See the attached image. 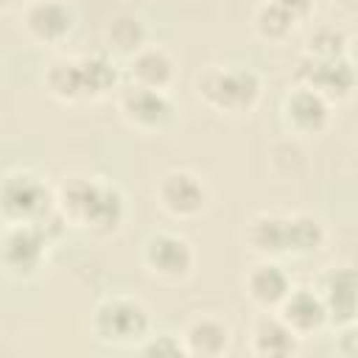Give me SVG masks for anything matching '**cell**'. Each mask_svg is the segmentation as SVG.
Wrapping results in <instances>:
<instances>
[{
    "instance_id": "obj_1",
    "label": "cell",
    "mask_w": 358,
    "mask_h": 358,
    "mask_svg": "<svg viewBox=\"0 0 358 358\" xmlns=\"http://www.w3.org/2000/svg\"><path fill=\"white\" fill-rule=\"evenodd\" d=\"M196 98L221 117H249L263 101V78L249 64H207L196 76Z\"/></svg>"
},
{
    "instance_id": "obj_2",
    "label": "cell",
    "mask_w": 358,
    "mask_h": 358,
    "mask_svg": "<svg viewBox=\"0 0 358 358\" xmlns=\"http://www.w3.org/2000/svg\"><path fill=\"white\" fill-rule=\"evenodd\" d=\"M151 310L134 294H106L90 313V330L103 347H140L151 336Z\"/></svg>"
},
{
    "instance_id": "obj_3",
    "label": "cell",
    "mask_w": 358,
    "mask_h": 358,
    "mask_svg": "<svg viewBox=\"0 0 358 358\" xmlns=\"http://www.w3.org/2000/svg\"><path fill=\"white\" fill-rule=\"evenodd\" d=\"M0 213L6 224H45L56 215V187L31 168H11L0 185Z\"/></svg>"
},
{
    "instance_id": "obj_4",
    "label": "cell",
    "mask_w": 358,
    "mask_h": 358,
    "mask_svg": "<svg viewBox=\"0 0 358 358\" xmlns=\"http://www.w3.org/2000/svg\"><path fill=\"white\" fill-rule=\"evenodd\" d=\"M196 246L190 238L173 229H157L151 232L140 246V266L145 274L162 285H182L196 274Z\"/></svg>"
},
{
    "instance_id": "obj_5",
    "label": "cell",
    "mask_w": 358,
    "mask_h": 358,
    "mask_svg": "<svg viewBox=\"0 0 358 358\" xmlns=\"http://www.w3.org/2000/svg\"><path fill=\"white\" fill-rule=\"evenodd\" d=\"M154 199H157V207L168 218L196 221L210 210L213 190L201 173H196L193 168L176 165V168H168L159 173L157 185H154Z\"/></svg>"
},
{
    "instance_id": "obj_6",
    "label": "cell",
    "mask_w": 358,
    "mask_h": 358,
    "mask_svg": "<svg viewBox=\"0 0 358 358\" xmlns=\"http://www.w3.org/2000/svg\"><path fill=\"white\" fill-rule=\"evenodd\" d=\"M50 255V224H6L0 241L3 271L8 280H34Z\"/></svg>"
},
{
    "instance_id": "obj_7",
    "label": "cell",
    "mask_w": 358,
    "mask_h": 358,
    "mask_svg": "<svg viewBox=\"0 0 358 358\" xmlns=\"http://www.w3.org/2000/svg\"><path fill=\"white\" fill-rule=\"evenodd\" d=\"M115 106L123 123L140 134H165L176 126V117H179V109L171 92L129 84V81L117 90Z\"/></svg>"
},
{
    "instance_id": "obj_8",
    "label": "cell",
    "mask_w": 358,
    "mask_h": 358,
    "mask_svg": "<svg viewBox=\"0 0 358 358\" xmlns=\"http://www.w3.org/2000/svg\"><path fill=\"white\" fill-rule=\"evenodd\" d=\"M336 103L327 101L319 90L296 81L280 101V120L285 131L296 140L302 137H322L333 123Z\"/></svg>"
},
{
    "instance_id": "obj_9",
    "label": "cell",
    "mask_w": 358,
    "mask_h": 358,
    "mask_svg": "<svg viewBox=\"0 0 358 358\" xmlns=\"http://www.w3.org/2000/svg\"><path fill=\"white\" fill-rule=\"evenodd\" d=\"M76 11L67 0H25L20 6L22 34L42 48H59L76 34Z\"/></svg>"
},
{
    "instance_id": "obj_10",
    "label": "cell",
    "mask_w": 358,
    "mask_h": 358,
    "mask_svg": "<svg viewBox=\"0 0 358 358\" xmlns=\"http://www.w3.org/2000/svg\"><path fill=\"white\" fill-rule=\"evenodd\" d=\"M294 76H296V81L319 90L333 103L350 101L355 95V90H358V70L347 56H338V59L299 56Z\"/></svg>"
},
{
    "instance_id": "obj_11",
    "label": "cell",
    "mask_w": 358,
    "mask_h": 358,
    "mask_svg": "<svg viewBox=\"0 0 358 358\" xmlns=\"http://www.w3.org/2000/svg\"><path fill=\"white\" fill-rule=\"evenodd\" d=\"M241 285H243V296L257 310H277L294 288L288 268L274 257H257L243 271Z\"/></svg>"
},
{
    "instance_id": "obj_12",
    "label": "cell",
    "mask_w": 358,
    "mask_h": 358,
    "mask_svg": "<svg viewBox=\"0 0 358 358\" xmlns=\"http://www.w3.org/2000/svg\"><path fill=\"white\" fill-rule=\"evenodd\" d=\"M179 336H182L185 352L193 358H221L232 350V341H235L232 324L224 316L210 310H199L187 316Z\"/></svg>"
},
{
    "instance_id": "obj_13",
    "label": "cell",
    "mask_w": 358,
    "mask_h": 358,
    "mask_svg": "<svg viewBox=\"0 0 358 358\" xmlns=\"http://www.w3.org/2000/svg\"><path fill=\"white\" fill-rule=\"evenodd\" d=\"M299 344L302 338L277 310H260L249 324L246 347L257 358H291L299 352Z\"/></svg>"
},
{
    "instance_id": "obj_14",
    "label": "cell",
    "mask_w": 358,
    "mask_h": 358,
    "mask_svg": "<svg viewBox=\"0 0 358 358\" xmlns=\"http://www.w3.org/2000/svg\"><path fill=\"white\" fill-rule=\"evenodd\" d=\"M319 294L327 305V316L333 327H344L358 319V268L355 266H333L319 277Z\"/></svg>"
},
{
    "instance_id": "obj_15",
    "label": "cell",
    "mask_w": 358,
    "mask_h": 358,
    "mask_svg": "<svg viewBox=\"0 0 358 358\" xmlns=\"http://www.w3.org/2000/svg\"><path fill=\"white\" fill-rule=\"evenodd\" d=\"M277 313L288 322V327L305 341L319 336L324 327H330V316H327V305L319 294L316 285H294L291 294L285 296V302L277 308Z\"/></svg>"
},
{
    "instance_id": "obj_16",
    "label": "cell",
    "mask_w": 358,
    "mask_h": 358,
    "mask_svg": "<svg viewBox=\"0 0 358 358\" xmlns=\"http://www.w3.org/2000/svg\"><path fill=\"white\" fill-rule=\"evenodd\" d=\"M126 81L129 84H140V87H151V90H171L179 78V62L176 56L162 48V45H143L134 56L126 59Z\"/></svg>"
},
{
    "instance_id": "obj_17",
    "label": "cell",
    "mask_w": 358,
    "mask_h": 358,
    "mask_svg": "<svg viewBox=\"0 0 358 358\" xmlns=\"http://www.w3.org/2000/svg\"><path fill=\"white\" fill-rule=\"evenodd\" d=\"M101 182L103 176H95V173H67L62 176V182L56 185V213L62 215L64 224L81 229L90 210H92V201L101 190Z\"/></svg>"
},
{
    "instance_id": "obj_18",
    "label": "cell",
    "mask_w": 358,
    "mask_h": 358,
    "mask_svg": "<svg viewBox=\"0 0 358 358\" xmlns=\"http://www.w3.org/2000/svg\"><path fill=\"white\" fill-rule=\"evenodd\" d=\"M246 246L255 257H288V213L260 210L246 221Z\"/></svg>"
},
{
    "instance_id": "obj_19",
    "label": "cell",
    "mask_w": 358,
    "mask_h": 358,
    "mask_svg": "<svg viewBox=\"0 0 358 358\" xmlns=\"http://www.w3.org/2000/svg\"><path fill=\"white\" fill-rule=\"evenodd\" d=\"M126 218H129V204H126L123 190L115 182L103 179L101 190L95 196V204H92V210H90V215H87L81 229L87 235L98 238V241H106V238H115L123 229Z\"/></svg>"
},
{
    "instance_id": "obj_20",
    "label": "cell",
    "mask_w": 358,
    "mask_h": 358,
    "mask_svg": "<svg viewBox=\"0 0 358 358\" xmlns=\"http://www.w3.org/2000/svg\"><path fill=\"white\" fill-rule=\"evenodd\" d=\"M42 87L45 92L64 103V106H76L81 101H87V90H84V73H81V59L78 56H67L59 53L45 64L42 73Z\"/></svg>"
},
{
    "instance_id": "obj_21",
    "label": "cell",
    "mask_w": 358,
    "mask_h": 358,
    "mask_svg": "<svg viewBox=\"0 0 358 358\" xmlns=\"http://www.w3.org/2000/svg\"><path fill=\"white\" fill-rule=\"evenodd\" d=\"M81 73H84V90H87V101H103L117 95V90L123 87V70L117 67L115 56L109 50H98V53H81Z\"/></svg>"
},
{
    "instance_id": "obj_22",
    "label": "cell",
    "mask_w": 358,
    "mask_h": 358,
    "mask_svg": "<svg viewBox=\"0 0 358 358\" xmlns=\"http://www.w3.org/2000/svg\"><path fill=\"white\" fill-rule=\"evenodd\" d=\"M299 22L302 20L296 14H291L274 0H260L252 11V31L266 45H285L296 34Z\"/></svg>"
},
{
    "instance_id": "obj_23",
    "label": "cell",
    "mask_w": 358,
    "mask_h": 358,
    "mask_svg": "<svg viewBox=\"0 0 358 358\" xmlns=\"http://www.w3.org/2000/svg\"><path fill=\"white\" fill-rule=\"evenodd\" d=\"M103 45L112 56H123V59L134 56L143 45H148V28L143 17L131 11H120L109 17V22L103 25Z\"/></svg>"
},
{
    "instance_id": "obj_24",
    "label": "cell",
    "mask_w": 358,
    "mask_h": 358,
    "mask_svg": "<svg viewBox=\"0 0 358 358\" xmlns=\"http://www.w3.org/2000/svg\"><path fill=\"white\" fill-rule=\"evenodd\" d=\"M327 243V229L322 218L313 213L296 210L288 213V257H310L319 255Z\"/></svg>"
},
{
    "instance_id": "obj_25",
    "label": "cell",
    "mask_w": 358,
    "mask_h": 358,
    "mask_svg": "<svg viewBox=\"0 0 358 358\" xmlns=\"http://www.w3.org/2000/svg\"><path fill=\"white\" fill-rule=\"evenodd\" d=\"M347 42H350V36L341 28L319 25V28H313L305 36L302 56H310V59H338V56H347Z\"/></svg>"
},
{
    "instance_id": "obj_26",
    "label": "cell",
    "mask_w": 358,
    "mask_h": 358,
    "mask_svg": "<svg viewBox=\"0 0 358 358\" xmlns=\"http://www.w3.org/2000/svg\"><path fill=\"white\" fill-rule=\"evenodd\" d=\"M137 350H140V352H145V355H157V358H162V355H168V358L187 355V352H185V344H182V336H173V333L148 336Z\"/></svg>"
},
{
    "instance_id": "obj_27",
    "label": "cell",
    "mask_w": 358,
    "mask_h": 358,
    "mask_svg": "<svg viewBox=\"0 0 358 358\" xmlns=\"http://www.w3.org/2000/svg\"><path fill=\"white\" fill-rule=\"evenodd\" d=\"M338 330H341L338 333V350L344 355L358 358V319L350 322V324H344V327H338Z\"/></svg>"
},
{
    "instance_id": "obj_28",
    "label": "cell",
    "mask_w": 358,
    "mask_h": 358,
    "mask_svg": "<svg viewBox=\"0 0 358 358\" xmlns=\"http://www.w3.org/2000/svg\"><path fill=\"white\" fill-rule=\"evenodd\" d=\"M274 3H280L282 8H288L291 14H296L299 20H308L313 14V6H316V0H274Z\"/></svg>"
},
{
    "instance_id": "obj_29",
    "label": "cell",
    "mask_w": 358,
    "mask_h": 358,
    "mask_svg": "<svg viewBox=\"0 0 358 358\" xmlns=\"http://www.w3.org/2000/svg\"><path fill=\"white\" fill-rule=\"evenodd\" d=\"M333 6L347 17H358V0H333Z\"/></svg>"
},
{
    "instance_id": "obj_30",
    "label": "cell",
    "mask_w": 358,
    "mask_h": 358,
    "mask_svg": "<svg viewBox=\"0 0 358 358\" xmlns=\"http://www.w3.org/2000/svg\"><path fill=\"white\" fill-rule=\"evenodd\" d=\"M347 59L355 64V70H358V34H352L350 36V42H347Z\"/></svg>"
}]
</instances>
